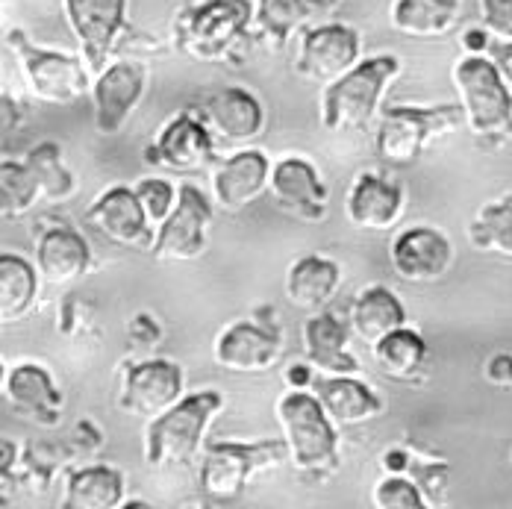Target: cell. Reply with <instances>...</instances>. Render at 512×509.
<instances>
[{
	"label": "cell",
	"instance_id": "obj_1",
	"mask_svg": "<svg viewBox=\"0 0 512 509\" xmlns=\"http://www.w3.org/2000/svg\"><path fill=\"white\" fill-rule=\"evenodd\" d=\"M254 9L248 0H201L174 21V48L198 62H224L248 39Z\"/></svg>",
	"mask_w": 512,
	"mask_h": 509
},
{
	"label": "cell",
	"instance_id": "obj_2",
	"mask_svg": "<svg viewBox=\"0 0 512 509\" xmlns=\"http://www.w3.org/2000/svg\"><path fill=\"white\" fill-rule=\"evenodd\" d=\"M451 77L468 130L480 139H507L512 133V89L498 65L483 53H468L454 65Z\"/></svg>",
	"mask_w": 512,
	"mask_h": 509
},
{
	"label": "cell",
	"instance_id": "obj_3",
	"mask_svg": "<svg viewBox=\"0 0 512 509\" xmlns=\"http://www.w3.org/2000/svg\"><path fill=\"white\" fill-rule=\"evenodd\" d=\"M221 407L224 398L218 392H198L151 418L145 433V462L151 468L189 465L198 457L206 427Z\"/></svg>",
	"mask_w": 512,
	"mask_h": 509
},
{
	"label": "cell",
	"instance_id": "obj_4",
	"mask_svg": "<svg viewBox=\"0 0 512 509\" xmlns=\"http://www.w3.org/2000/svg\"><path fill=\"white\" fill-rule=\"evenodd\" d=\"M277 424L289 459L304 474H327L336 468V424L327 418L321 401L295 389L277 401Z\"/></svg>",
	"mask_w": 512,
	"mask_h": 509
},
{
	"label": "cell",
	"instance_id": "obj_5",
	"mask_svg": "<svg viewBox=\"0 0 512 509\" xmlns=\"http://www.w3.org/2000/svg\"><path fill=\"white\" fill-rule=\"evenodd\" d=\"M401 62L395 56H374L354 65L345 77L327 86L321 98V121L333 133L362 130L383 98V89L398 77Z\"/></svg>",
	"mask_w": 512,
	"mask_h": 509
},
{
	"label": "cell",
	"instance_id": "obj_6",
	"mask_svg": "<svg viewBox=\"0 0 512 509\" xmlns=\"http://www.w3.org/2000/svg\"><path fill=\"white\" fill-rule=\"evenodd\" d=\"M462 124V106H389L377 130V153L392 165H412L430 142L457 133Z\"/></svg>",
	"mask_w": 512,
	"mask_h": 509
},
{
	"label": "cell",
	"instance_id": "obj_7",
	"mask_svg": "<svg viewBox=\"0 0 512 509\" xmlns=\"http://www.w3.org/2000/svg\"><path fill=\"white\" fill-rule=\"evenodd\" d=\"M6 45L18 56L36 101L74 103L89 92V65L80 56L36 48L21 30L6 33Z\"/></svg>",
	"mask_w": 512,
	"mask_h": 509
},
{
	"label": "cell",
	"instance_id": "obj_8",
	"mask_svg": "<svg viewBox=\"0 0 512 509\" xmlns=\"http://www.w3.org/2000/svg\"><path fill=\"white\" fill-rule=\"evenodd\" d=\"M354 65H359V36L348 24H315L301 36L295 71L309 83L330 86L339 77H345Z\"/></svg>",
	"mask_w": 512,
	"mask_h": 509
},
{
	"label": "cell",
	"instance_id": "obj_9",
	"mask_svg": "<svg viewBox=\"0 0 512 509\" xmlns=\"http://www.w3.org/2000/svg\"><path fill=\"white\" fill-rule=\"evenodd\" d=\"M212 209L195 186L177 189L174 212L159 224L154 242L156 262H192L209 245Z\"/></svg>",
	"mask_w": 512,
	"mask_h": 509
},
{
	"label": "cell",
	"instance_id": "obj_10",
	"mask_svg": "<svg viewBox=\"0 0 512 509\" xmlns=\"http://www.w3.org/2000/svg\"><path fill=\"white\" fill-rule=\"evenodd\" d=\"M62 6L89 68L101 74L106 56L115 53L118 36L124 33L127 0H62Z\"/></svg>",
	"mask_w": 512,
	"mask_h": 509
},
{
	"label": "cell",
	"instance_id": "obj_11",
	"mask_svg": "<svg viewBox=\"0 0 512 509\" xmlns=\"http://www.w3.org/2000/svg\"><path fill=\"white\" fill-rule=\"evenodd\" d=\"M280 459V445H215L209 448L204 459V471H201V486H204L206 498L215 501H230L236 495H242V489L251 483L259 468L274 465Z\"/></svg>",
	"mask_w": 512,
	"mask_h": 509
},
{
	"label": "cell",
	"instance_id": "obj_12",
	"mask_svg": "<svg viewBox=\"0 0 512 509\" xmlns=\"http://www.w3.org/2000/svg\"><path fill=\"white\" fill-rule=\"evenodd\" d=\"M148 71L136 59H118L106 65L92 89L95 95V127L103 136H115L133 115L145 95Z\"/></svg>",
	"mask_w": 512,
	"mask_h": 509
},
{
	"label": "cell",
	"instance_id": "obj_13",
	"mask_svg": "<svg viewBox=\"0 0 512 509\" xmlns=\"http://www.w3.org/2000/svg\"><path fill=\"white\" fill-rule=\"evenodd\" d=\"M183 401V371L168 359H148L127 371L121 407L139 418H156Z\"/></svg>",
	"mask_w": 512,
	"mask_h": 509
},
{
	"label": "cell",
	"instance_id": "obj_14",
	"mask_svg": "<svg viewBox=\"0 0 512 509\" xmlns=\"http://www.w3.org/2000/svg\"><path fill=\"white\" fill-rule=\"evenodd\" d=\"M89 224L101 233L106 242L118 248H148L151 245V218L139 201L136 189L115 186L103 192L89 209Z\"/></svg>",
	"mask_w": 512,
	"mask_h": 509
},
{
	"label": "cell",
	"instance_id": "obj_15",
	"mask_svg": "<svg viewBox=\"0 0 512 509\" xmlns=\"http://www.w3.org/2000/svg\"><path fill=\"white\" fill-rule=\"evenodd\" d=\"M215 156V136L206 127V121H198L192 115H177L171 118L162 133L156 136L154 148L148 151V159L156 165L177 171V174H192L204 171Z\"/></svg>",
	"mask_w": 512,
	"mask_h": 509
},
{
	"label": "cell",
	"instance_id": "obj_16",
	"mask_svg": "<svg viewBox=\"0 0 512 509\" xmlns=\"http://www.w3.org/2000/svg\"><path fill=\"white\" fill-rule=\"evenodd\" d=\"M451 242L430 227L404 230L392 242V268L407 283H436L451 268Z\"/></svg>",
	"mask_w": 512,
	"mask_h": 509
},
{
	"label": "cell",
	"instance_id": "obj_17",
	"mask_svg": "<svg viewBox=\"0 0 512 509\" xmlns=\"http://www.w3.org/2000/svg\"><path fill=\"white\" fill-rule=\"evenodd\" d=\"M204 121L215 139L239 148L254 142L265 127V112L248 89H221L204 103Z\"/></svg>",
	"mask_w": 512,
	"mask_h": 509
},
{
	"label": "cell",
	"instance_id": "obj_18",
	"mask_svg": "<svg viewBox=\"0 0 512 509\" xmlns=\"http://www.w3.org/2000/svg\"><path fill=\"white\" fill-rule=\"evenodd\" d=\"M271 198L280 204V209L304 218V221H321L324 218V201H327V189L318 180L315 168L307 159L289 156L280 159L271 168V183H268Z\"/></svg>",
	"mask_w": 512,
	"mask_h": 509
},
{
	"label": "cell",
	"instance_id": "obj_19",
	"mask_svg": "<svg viewBox=\"0 0 512 509\" xmlns=\"http://www.w3.org/2000/svg\"><path fill=\"white\" fill-rule=\"evenodd\" d=\"M268 183H271V165L265 153L259 151L233 153L218 165L212 177L215 201L224 212H242L245 206L265 195Z\"/></svg>",
	"mask_w": 512,
	"mask_h": 509
},
{
	"label": "cell",
	"instance_id": "obj_20",
	"mask_svg": "<svg viewBox=\"0 0 512 509\" xmlns=\"http://www.w3.org/2000/svg\"><path fill=\"white\" fill-rule=\"evenodd\" d=\"M215 359L227 371L239 374H262L280 359V339L277 333L256 327V324H233L215 342Z\"/></svg>",
	"mask_w": 512,
	"mask_h": 509
},
{
	"label": "cell",
	"instance_id": "obj_21",
	"mask_svg": "<svg viewBox=\"0 0 512 509\" xmlns=\"http://www.w3.org/2000/svg\"><path fill=\"white\" fill-rule=\"evenodd\" d=\"M315 398L336 427H362L380 415V398L354 374H324L312 380Z\"/></svg>",
	"mask_w": 512,
	"mask_h": 509
},
{
	"label": "cell",
	"instance_id": "obj_22",
	"mask_svg": "<svg viewBox=\"0 0 512 509\" xmlns=\"http://www.w3.org/2000/svg\"><path fill=\"white\" fill-rule=\"evenodd\" d=\"M39 277L48 286H68L89 271V245L68 227H53L36 251Z\"/></svg>",
	"mask_w": 512,
	"mask_h": 509
},
{
	"label": "cell",
	"instance_id": "obj_23",
	"mask_svg": "<svg viewBox=\"0 0 512 509\" xmlns=\"http://www.w3.org/2000/svg\"><path fill=\"white\" fill-rule=\"evenodd\" d=\"M401 206L404 198L398 186L377 174H362L348 195V218L359 230H389L401 218Z\"/></svg>",
	"mask_w": 512,
	"mask_h": 509
},
{
	"label": "cell",
	"instance_id": "obj_24",
	"mask_svg": "<svg viewBox=\"0 0 512 509\" xmlns=\"http://www.w3.org/2000/svg\"><path fill=\"white\" fill-rule=\"evenodd\" d=\"M348 330L330 312H315L304 324V354L321 374H357V362L345 354Z\"/></svg>",
	"mask_w": 512,
	"mask_h": 509
},
{
	"label": "cell",
	"instance_id": "obj_25",
	"mask_svg": "<svg viewBox=\"0 0 512 509\" xmlns=\"http://www.w3.org/2000/svg\"><path fill=\"white\" fill-rule=\"evenodd\" d=\"M339 289V265L324 256H304L286 274L289 304L307 312H321Z\"/></svg>",
	"mask_w": 512,
	"mask_h": 509
},
{
	"label": "cell",
	"instance_id": "obj_26",
	"mask_svg": "<svg viewBox=\"0 0 512 509\" xmlns=\"http://www.w3.org/2000/svg\"><path fill=\"white\" fill-rule=\"evenodd\" d=\"M460 18V0H395L389 21L410 39H442Z\"/></svg>",
	"mask_w": 512,
	"mask_h": 509
},
{
	"label": "cell",
	"instance_id": "obj_27",
	"mask_svg": "<svg viewBox=\"0 0 512 509\" xmlns=\"http://www.w3.org/2000/svg\"><path fill=\"white\" fill-rule=\"evenodd\" d=\"M407 321V312L401 301L383 289V286H371L357 298V304L351 309V324L354 333L362 339V345H368L371 351L395 330H401Z\"/></svg>",
	"mask_w": 512,
	"mask_h": 509
},
{
	"label": "cell",
	"instance_id": "obj_28",
	"mask_svg": "<svg viewBox=\"0 0 512 509\" xmlns=\"http://www.w3.org/2000/svg\"><path fill=\"white\" fill-rule=\"evenodd\" d=\"M3 392L21 412L39 418L42 424H51L59 407H62V395L56 392L51 374L42 371L39 365H18V368H12L9 377H6Z\"/></svg>",
	"mask_w": 512,
	"mask_h": 509
},
{
	"label": "cell",
	"instance_id": "obj_29",
	"mask_svg": "<svg viewBox=\"0 0 512 509\" xmlns=\"http://www.w3.org/2000/svg\"><path fill=\"white\" fill-rule=\"evenodd\" d=\"M307 3L304 0H256L254 39L265 53H280L286 42L304 27Z\"/></svg>",
	"mask_w": 512,
	"mask_h": 509
},
{
	"label": "cell",
	"instance_id": "obj_30",
	"mask_svg": "<svg viewBox=\"0 0 512 509\" xmlns=\"http://www.w3.org/2000/svg\"><path fill=\"white\" fill-rule=\"evenodd\" d=\"M124 498V477L115 468L92 465L80 468L68 480L65 509H115Z\"/></svg>",
	"mask_w": 512,
	"mask_h": 509
},
{
	"label": "cell",
	"instance_id": "obj_31",
	"mask_svg": "<svg viewBox=\"0 0 512 509\" xmlns=\"http://www.w3.org/2000/svg\"><path fill=\"white\" fill-rule=\"evenodd\" d=\"M36 271L39 268H33L21 256H0V318H3V324L21 321L33 309L36 289H39Z\"/></svg>",
	"mask_w": 512,
	"mask_h": 509
},
{
	"label": "cell",
	"instance_id": "obj_32",
	"mask_svg": "<svg viewBox=\"0 0 512 509\" xmlns=\"http://www.w3.org/2000/svg\"><path fill=\"white\" fill-rule=\"evenodd\" d=\"M374 359H377L380 371L389 374L392 380H412L427 359V345L415 330L401 327V330L389 333L374 348Z\"/></svg>",
	"mask_w": 512,
	"mask_h": 509
},
{
	"label": "cell",
	"instance_id": "obj_33",
	"mask_svg": "<svg viewBox=\"0 0 512 509\" xmlns=\"http://www.w3.org/2000/svg\"><path fill=\"white\" fill-rule=\"evenodd\" d=\"M42 201H45L42 186L33 168L27 165V159L0 165V209L6 218H21Z\"/></svg>",
	"mask_w": 512,
	"mask_h": 509
},
{
	"label": "cell",
	"instance_id": "obj_34",
	"mask_svg": "<svg viewBox=\"0 0 512 509\" xmlns=\"http://www.w3.org/2000/svg\"><path fill=\"white\" fill-rule=\"evenodd\" d=\"M27 165L33 168V174L42 186L45 204H59L74 195V177L65 168L56 142H42L36 151L27 153Z\"/></svg>",
	"mask_w": 512,
	"mask_h": 509
},
{
	"label": "cell",
	"instance_id": "obj_35",
	"mask_svg": "<svg viewBox=\"0 0 512 509\" xmlns=\"http://www.w3.org/2000/svg\"><path fill=\"white\" fill-rule=\"evenodd\" d=\"M468 236L474 248L512 259V204H492L480 209V215L468 227Z\"/></svg>",
	"mask_w": 512,
	"mask_h": 509
},
{
	"label": "cell",
	"instance_id": "obj_36",
	"mask_svg": "<svg viewBox=\"0 0 512 509\" xmlns=\"http://www.w3.org/2000/svg\"><path fill=\"white\" fill-rule=\"evenodd\" d=\"M374 507L377 509H424L421 489L407 477H386L374 489Z\"/></svg>",
	"mask_w": 512,
	"mask_h": 509
},
{
	"label": "cell",
	"instance_id": "obj_37",
	"mask_svg": "<svg viewBox=\"0 0 512 509\" xmlns=\"http://www.w3.org/2000/svg\"><path fill=\"white\" fill-rule=\"evenodd\" d=\"M136 195L145 206V215L151 218V224H162L174 206H177V192L168 180H159V177H148L136 186Z\"/></svg>",
	"mask_w": 512,
	"mask_h": 509
},
{
	"label": "cell",
	"instance_id": "obj_38",
	"mask_svg": "<svg viewBox=\"0 0 512 509\" xmlns=\"http://www.w3.org/2000/svg\"><path fill=\"white\" fill-rule=\"evenodd\" d=\"M480 18L489 33L512 42V0H480Z\"/></svg>",
	"mask_w": 512,
	"mask_h": 509
},
{
	"label": "cell",
	"instance_id": "obj_39",
	"mask_svg": "<svg viewBox=\"0 0 512 509\" xmlns=\"http://www.w3.org/2000/svg\"><path fill=\"white\" fill-rule=\"evenodd\" d=\"M486 377L495 386H512V357L510 354H495L486 362Z\"/></svg>",
	"mask_w": 512,
	"mask_h": 509
},
{
	"label": "cell",
	"instance_id": "obj_40",
	"mask_svg": "<svg viewBox=\"0 0 512 509\" xmlns=\"http://www.w3.org/2000/svg\"><path fill=\"white\" fill-rule=\"evenodd\" d=\"M492 62L498 65V71L504 74L507 86L512 89V42H504V45H498V48H495V53H492Z\"/></svg>",
	"mask_w": 512,
	"mask_h": 509
},
{
	"label": "cell",
	"instance_id": "obj_41",
	"mask_svg": "<svg viewBox=\"0 0 512 509\" xmlns=\"http://www.w3.org/2000/svg\"><path fill=\"white\" fill-rule=\"evenodd\" d=\"M486 42H489V30H486V27L468 30V33L462 36V45H465V51L468 53H480L486 48Z\"/></svg>",
	"mask_w": 512,
	"mask_h": 509
},
{
	"label": "cell",
	"instance_id": "obj_42",
	"mask_svg": "<svg viewBox=\"0 0 512 509\" xmlns=\"http://www.w3.org/2000/svg\"><path fill=\"white\" fill-rule=\"evenodd\" d=\"M304 3H307V18H315V21L327 18L339 6V0H304Z\"/></svg>",
	"mask_w": 512,
	"mask_h": 509
}]
</instances>
